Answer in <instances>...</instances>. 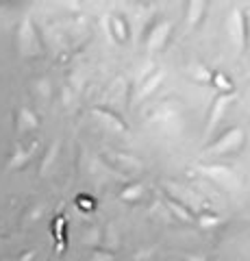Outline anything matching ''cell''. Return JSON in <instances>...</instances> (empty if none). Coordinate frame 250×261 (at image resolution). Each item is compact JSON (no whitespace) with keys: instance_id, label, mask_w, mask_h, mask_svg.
<instances>
[{"instance_id":"1","label":"cell","mask_w":250,"mask_h":261,"mask_svg":"<svg viewBox=\"0 0 250 261\" xmlns=\"http://www.w3.org/2000/svg\"><path fill=\"white\" fill-rule=\"evenodd\" d=\"M15 42H18V50H20L22 57H37L39 53H42V42H39V35H37L31 18H24L20 22Z\"/></svg>"},{"instance_id":"2","label":"cell","mask_w":250,"mask_h":261,"mask_svg":"<svg viewBox=\"0 0 250 261\" xmlns=\"http://www.w3.org/2000/svg\"><path fill=\"white\" fill-rule=\"evenodd\" d=\"M241 142H244V133H241V128H229L222 137H217V140L211 144V150L213 152H231V150L239 148Z\"/></svg>"},{"instance_id":"3","label":"cell","mask_w":250,"mask_h":261,"mask_svg":"<svg viewBox=\"0 0 250 261\" xmlns=\"http://www.w3.org/2000/svg\"><path fill=\"white\" fill-rule=\"evenodd\" d=\"M37 126H39V118L31 109L22 107L15 111V130L18 133H29V130H35Z\"/></svg>"},{"instance_id":"4","label":"cell","mask_w":250,"mask_h":261,"mask_svg":"<svg viewBox=\"0 0 250 261\" xmlns=\"http://www.w3.org/2000/svg\"><path fill=\"white\" fill-rule=\"evenodd\" d=\"M37 148V144H31L29 148H24L22 144H18L13 148V154H11V159H9V170H20L24 168L26 163L31 161V157H33V152Z\"/></svg>"},{"instance_id":"5","label":"cell","mask_w":250,"mask_h":261,"mask_svg":"<svg viewBox=\"0 0 250 261\" xmlns=\"http://www.w3.org/2000/svg\"><path fill=\"white\" fill-rule=\"evenodd\" d=\"M231 102V96L229 94H220V98L213 102L211 107V116H209V122H207V133H211L215 128V124L220 122V118L224 116V111H227V105Z\"/></svg>"},{"instance_id":"6","label":"cell","mask_w":250,"mask_h":261,"mask_svg":"<svg viewBox=\"0 0 250 261\" xmlns=\"http://www.w3.org/2000/svg\"><path fill=\"white\" fill-rule=\"evenodd\" d=\"M168 35H170V22H159L155 24V27L150 29V35H148V48L150 50H155V48H159L161 44L168 39Z\"/></svg>"},{"instance_id":"7","label":"cell","mask_w":250,"mask_h":261,"mask_svg":"<svg viewBox=\"0 0 250 261\" xmlns=\"http://www.w3.org/2000/svg\"><path fill=\"white\" fill-rule=\"evenodd\" d=\"M233 33H235V42L244 50L248 46V33H246V13L235 11L233 13Z\"/></svg>"},{"instance_id":"8","label":"cell","mask_w":250,"mask_h":261,"mask_svg":"<svg viewBox=\"0 0 250 261\" xmlns=\"http://www.w3.org/2000/svg\"><path fill=\"white\" fill-rule=\"evenodd\" d=\"M109 31L111 35H114L116 42H126L128 39V27L122 15H111L109 18Z\"/></svg>"},{"instance_id":"9","label":"cell","mask_w":250,"mask_h":261,"mask_svg":"<svg viewBox=\"0 0 250 261\" xmlns=\"http://www.w3.org/2000/svg\"><path fill=\"white\" fill-rule=\"evenodd\" d=\"M57 154H59V142H52L50 146H48V150H46L44 159H42V168H39V172H42V174H46L48 170L52 168L54 159H57Z\"/></svg>"},{"instance_id":"10","label":"cell","mask_w":250,"mask_h":261,"mask_svg":"<svg viewBox=\"0 0 250 261\" xmlns=\"http://www.w3.org/2000/svg\"><path fill=\"white\" fill-rule=\"evenodd\" d=\"M207 172L211 174L215 181H220L222 185H229L231 187L233 183H235V174H233L231 170H227V168H209Z\"/></svg>"},{"instance_id":"11","label":"cell","mask_w":250,"mask_h":261,"mask_svg":"<svg viewBox=\"0 0 250 261\" xmlns=\"http://www.w3.org/2000/svg\"><path fill=\"white\" fill-rule=\"evenodd\" d=\"M94 113H96L98 118H102V120L107 122V124H109L111 128H118V130H124V128H126L124 122L120 120V118L116 116V113H111V111H107V109H96Z\"/></svg>"},{"instance_id":"12","label":"cell","mask_w":250,"mask_h":261,"mask_svg":"<svg viewBox=\"0 0 250 261\" xmlns=\"http://www.w3.org/2000/svg\"><path fill=\"white\" fill-rule=\"evenodd\" d=\"M168 200H170V207L174 209V214H179V216H181V220H187V222H191V220H193V216H191V211H189L187 207H185V205H181V202L176 200L174 196H170V198H168Z\"/></svg>"},{"instance_id":"13","label":"cell","mask_w":250,"mask_h":261,"mask_svg":"<svg viewBox=\"0 0 250 261\" xmlns=\"http://www.w3.org/2000/svg\"><path fill=\"white\" fill-rule=\"evenodd\" d=\"M35 89H37V96L42 98V100H48L50 94H52V87H50V81H48V79H39Z\"/></svg>"},{"instance_id":"14","label":"cell","mask_w":250,"mask_h":261,"mask_svg":"<svg viewBox=\"0 0 250 261\" xmlns=\"http://www.w3.org/2000/svg\"><path fill=\"white\" fill-rule=\"evenodd\" d=\"M142 192H144V187L140 183H135V185L126 187V190L122 192V200H137L142 196Z\"/></svg>"},{"instance_id":"15","label":"cell","mask_w":250,"mask_h":261,"mask_svg":"<svg viewBox=\"0 0 250 261\" xmlns=\"http://www.w3.org/2000/svg\"><path fill=\"white\" fill-rule=\"evenodd\" d=\"M161 83V74H159V72H157V74L155 76H152V81H148V83L146 85H144V89H142V94H140V98H146L148 94H152V89H155L157 85Z\"/></svg>"},{"instance_id":"16","label":"cell","mask_w":250,"mask_h":261,"mask_svg":"<svg viewBox=\"0 0 250 261\" xmlns=\"http://www.w3.org/2000/svg\"><path fill=\"white\" fill-rule=\"evenodd\" d=\"M200 13H203V3H191L189 5V24H191V27L198 22Z\"/></svg>"},{"instance_id":"17","label":"cell","mask_w":250,"mask_h":261,"mask_svg":"<svg viewBox=\"0 0 250 261\" xmlns=\"http://www.w3.org/2000/svg\"><path fill=\"white\" fill-rule=\"evenodd\" d=\"M213 79H215V85H217V87L222 85L224 89H233V85L227 81V76H222V74H213Z\"/></svg>"},{"instance_id":"18","label":"cell","mask_w":250,"mask_h":261,"mask_svg":"<svg viewBox=\"0 0 250 261\" xmlns=\"http://www.w3.org/2000/svg\"><path fill=\"white\" fill-rule=\"evenodd\" d=\"M114 257L109 255V252H102V250H96L94 252V261H111Z\"/></svg>"},{"instance_id":"19","label":"cell","mask_w":250,"mask_h":261,"mask_svg":"<svg viewBox=\"0 0 250 261\" xmlns=\"http://www.w3.org/2000/svg\"><path fill=\"white\" fill-rule=\"evenodd\" d=\"M35 259V250H26V252H22V257L20 261H33Z\"/></svg>"},{"instance_id":"20","label":"cell","mask_w":250,"mask_h":261,"mask_svg":"<svg viewBox=\"0 0 250 261\" xmlns=\"http://www.w3.org/2000/svg\"><path fill=\"white\" fill-rule=\"evenodd\" d=\"M39 216H42V207H35V209L29 214V220H37Z\"/></svg>"},{"instance_id":"21","label":"cell","mask_w":250,"mask_h":261,"mask_svg":"<svg viewBox=\"0 0 250 261\" xmlns=\"http://www.w3.org/2000/svg\"><path fill=\"white\" fill-rule=\"evenodd\" d=\"M246 33H248V44H250V15H246Z\"/></svg>"},{"instance_id":"22","label":"cell","mask_w":250,"mask_h":261,"mask_svg":"<svg viewBox=\"0 0 250 261\" xmlns=\"http://www.w3.org/2000/svg\"><path fill=\"white\" fill-rule=\"evenodd\" d=\"M0 261H3V259H0Z\"/></svg>"}]
</instances>
